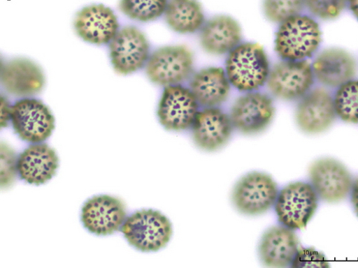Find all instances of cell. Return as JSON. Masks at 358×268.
<instances>
[{
  "label": "cell",
  "instance_id": "cell-1",
  "mask_svg": "<svg viewBox=\"0 0 358 268\" xmlns=\"http://www.w3.org/2000/svg\"><path fill=\"white\" fill-rule=\"evenodd\" d=\"M224 70L231 86L245 94L266 84L271 68L262 46L242 43L227 54Z\"/></svg>",
  "mask_w": 358,
  "mask_h": 268
},
{
  "label": "cell",
  "instance_id": "cell-2",
  "mask_svg": "<svg viewBox=\"0 0 358 268\" xmlns=\"http://www.w3.org/2000/svg\"><path fill=\"white\" fill-rule=\"evenodd\" d=\"M321 41L319 24L310 17L298 15L280 23L275 51L286 61H303L315 53Z\"/></svg>",
  "mask_w": 358,
  "mask_h": 268
},
{
  "label": "cell",
  "instance_id": "cell-3",
  "mask_svg": "<svg viewBox=\"0 0 358 268\" xmlns=\"http://www.w3.org/2000/svg\"><path fill=\"white\" fill-rule=\"evenodd\" d=\"M145 68L148 79L156 84H183L194 73V55L186 45L162 47L151 54Z\"/></svg>",
  "mask_w": 358,
  "mask_h": 268
},
{
  "label": "cell",
  "instance_id": "cell-4",
  "mask_svg": "<svg viewBox=\"0 0 358 268\" xmlns=\"http://www.w3.org/2000/svg\"><path fill=\"white\" fill-rule=\"evenodd\" d=\"M131 246L142 252H157L170 241L173 230L170 221L153 210H141L129 217L121 228Z\"/></svg>",
  "mask_w": 358,
  "mask_h": 268
},
{
  "label": "cell",
  "instance_id": "cell-5",
  "mask_svg": "<svg viewBox=\"0 0 358 268\" xmlns=\"http://www.w3.org/2000/svg\"><path fill=\"white\" fill-rule=\"evenodd\" d=\"M279 192L271 176L252 172L237 182L232 192V202L238 211L248 216H259L275 204Z\"/></svg>",
  "mask_w": 358,
  "mask_h": 268
},
{
  "label": "cell",
  "instance_id": "cell-6",
  "mask_svg": "<svg viewBox=\"0 0 358 268\" xmlns=\"http://www.w3.org/2000/svg\"><path fill=\"white\" fill-rule=\"evenodd\" d=\"M318 198L311 184H290L279 192L275 204L278 221L293 230L304 229L317 209Z\"/></svg>",
  "mask_w": 358,
  "mask_h": 268
},
{
  "label": "cell",
  "instance_id": "cell-7",
  "mask_svg": "<svg viewBox=\"0 0 358 268\" xmlns=\"http://www.w3.org/2000/svg\"><path fill=\"white\" fill-rule=\"evenodd\" d=\"M314 79L313 66L306 59H282L271 68L266 86L273 96L293 101L301 100L310 91Z\"/></svg>",
  "mask_w": 358,
  "mask_h": 268
},
{
  "label": "cell",
  "instance_id": "cell-8",
  "mask_svg": "<svg viewBox=\"0 0 358 268\" xmlns=\"http://www.w3.org/2000/svg\"><path fill=\"white\" fill-rule=\"evenodd\" d=\"M275 114L273 98L254 91L238 97L231 107L229 116L234 129L245 135H255L271 124Z\"/></svg>",
  "mask_w": 358,
  "mask_h": 268
},
{
  "label": "cell",
  "instance_id": "cell-9",
  "mask_svg": "<svg viewBox=\"0 0 358 268\" xmlns=\"http://www.w3.org/2000/svg\"><path fill=\"white\" fill-rule=\"evenodd\" d=\"M109 50L115 71L122 75L142 69L151 55L146 37L134 26H127L119 31L109 43Z\"/></svg>",
  "mask_w": 358,
  "mask_h": 268
},
{
  "label": "cell",
  "instance_id": "cell-10",
  "mask_svg": "<svg viewBox=\"0 0 358 268\" xmlns=\"http://www.w3.org/2000/svg\"><path fill=\"white\" fill-rule=\"evenodd\" d=\"M199 107L189 87L183 84L168 86L164 89L157 115L165 129L182 132L191 129Z\"/></svg>",
  "mask_w": 358,
  "mask_h": 268
},
{
  "label": "cell",
  "instance_id": "cell-11",
  "mask_svg": "<svg viewBox=\"0 0 358 268\" xmlns=\"http://www.w3.org/2000/svg\"><path fill=\"white\" fill-rule=\"evenodd\" d=\"M11 122L15 133L24 141L41 143L55 129V117L41 100L24 98L11 106Z\"/></svg>",
  "mask_w": 358,
  "mask_h": 268
},
{
  "label": "cell",
  "instance_id": "cell-12",
  "mask_svg": "<svg viewBox=\"0 0 358 268\" xmlns=\"http://www.w3.org/2000/svg\"><path fill=\"white\" fill-rule=\"evenodd\" d=\"M311 186L318 198L327 202H338L351 193L352 175L341 162L333 158H321L310 167Z\"/></svg>",
  "mask_w": 358,
  "mask_h": 268
},
{
  "label": "cell",
  "instance_id": "cell-13",
  "mask_svg": "<svg viewBox=\"0 0 358 268\" xmlns=\"http://www.w3.org/2000/svg\"><path fill=\"white\" fill-rule=\"evenodd\" d=\"M336 116L334 98L321 87L313 89L301 98L295 112L298 127L308 134H318L329 129Z\"/></svg>",
  "mask_w": 358,
  "mask_h": 268
},
{
  "label": "cell",
  "instance_id": "cell-14",
  "mask_svg": "<svg viewBox=\"0 0 358 268\" xmlns=\"http://www.w3.org/2000/svg\"><path fill=\"white\" fill-rule=\"evenodd\" d=\"M82 222L90 232L108 235L122 228L127 220L124 204L109 195H99L88 200L82 208Z\"/></svg>",
  "mask_w": 358,
  "mask_h": 268
},
{
  "label": "cell",
  "instance_id": "cell-15",
  "mask_svg": "<svg viewBox=\"0 0 358 268\" xmlns=\"http://www.w3.org/2000/svg\"><path fill=\"white\" fill-rule=\"evenodd\" d=\"M191 129L199 148L216 151L229 142L234 128L229 114L219 107H213L199 111Z\"/></svg>",
  "mask_w": 358,
  "mask_h": 268
},
{
  "label": "cell",
  "instance_id": "cell-16",
  "mask_svg": "<svg viewBox=\"0 0 358 268\" xmlns=\"http://www.w3.org/2000/svg\"><path fill=\"white\" fill-rule=\"evenodd\" d=\"M74 27L80 38L96 45L109 44L119 31V23L113 11L101 4L87 6L79 11Z\"/></svg>",
  "mask_w": 358,
  "mask_h": 268
},
{
  "label": "cell",
  "instance_id": "cell-17",
  "mask_svg": "<svg viewBox=\"0 0 358 268\" xmlns=\"http://www.w3.org/2000/svg\"><path fill=\"white\" fill-rule=\"evenodd\" d=\"M1 83L10 94L27 98L42 91L45 79L42 69L31 59L15 58L2 65Z\"/></svg>",
  "mask_w": 358,
  "mask_h": 268
},
{
  "label": "cell",
  "instance_id": "cell-18",
  "mask_svg": "<svg viewBox=\"0 0 358 268\" xmlns=\"http://www.w3.org/2000/svg\"><path fill=\"white\" fill-rule=\"evenodd\" d=\"M242 39L240 24L227 15H217L206 21L199 32L201 48L215 56L229 54L242 43Z\"/></svg>",
  "mask_w": 358,
  "mask_h": 268
},
{
  "label": "cell",
  "instance_id": "cell-19",
  "mask_svg": "<svg viewBox=\"0 0 358 268\" xmlns=\"http://www.w3.org/2000/svg\"><path fill=\"white\" fill-rule=\"evenodd\" d=\"M299 248V239L294 230L282 225L264 233L259 253L266 266L286 267L292 265Z\"/></svg>",
  "mask_w": 358,
  "mask_h": 268
},
{
  "label": "cell",
  "instance_id": "cell-20",
  "mask_svg": "<svg viewBox=\"0 0 358 268\" xmlns=\"http://www.w3.org/2000/svg\"><path fill=\"white\" fill-rule=\"evenodd\" d=\"M355 59L347 51L331 48L320 52L313 70L317 81L326 87H337L352 80L357 74Z\"/></svg>",
  "mask_w": 358,
  "mask_h": 268
},
{
  "label": "cell",
  "instance_id": "cell-21",
  "mask_svg": "<svg viewBox=\"0 0 358 268\" xmlns=\"http://www.w3.org/2000/svg\"><path fill=\"white\" fill-rule=\"evenodd\" d=\"M231 86L224 69L208 67L194 73L189 87L200 106L213 107H220L228 100Z\"/></svg>",
  "mask_w": 358,
  "mask_h": 268
},
{
  "label": "cell",
  "instance_id": "cell-22",
  "mask_svg": "<svg viewBox=\"0 0 358 268\" xmlns=\"http://www.w3.org/2000/svg\"><path fill=\"white\" fill-rule=\"evenodd\" d=\"M58 158L52 149L45 143L29 146L17 160V170L25 182L39 186L55 174Z\"/></svg>",
  "mask_w": 358,
  "mask_h": 268
},
{
  "label": "cell",
  "instance_id": "cell-23",
  "mask_svg": "<svg viewBox=\"0 0 358 268\" xmlns=\"http://www.w3.org/2000/svg\"><path fill=\"white\" fill-rule=\"evenodd\" d=\"M164 16L172 31L181 35L200 32L206 22L203 8L197 0H169Z\"/></svg>",
  "mask_w": 358,
  "mask_h": 268
},
{
  "label": "cell",
  "instance_id": "cell-24",
  "mask_svg": "<svg viewBox=\"0 0 358 268\" xmlns=\"http://www.w3.org/2000/svg\"><path fill=\"white\" fill-rule=\"evenodd\" d=\"M169 0H121L119 9L127 17L141 22H153L164 15Z\"/></svg>",
  "mask_w": 358,
  "mask_h": 268
},
{
  "label": "cell",
  "instance_id": "cell-25",
  "mask_svg": "<svg viewBox=\"0 0 358 268\" xmlns=\"http://www.w3.org/2000/svg\"><path fill=\"white\" fill-rule=\"evenodd\" d=\"M337 115L349 124H358V80H350L339 87L334 97Z\"/></svg>",
  "mask_w": 358,
  "mask_h": 268
},
{
  "label": "cell",
  "instance_id": "cell-26",
  "mask_svg": "<svg viewBox=\"0 0 358 268\" xmlns=\"http://www.w3.org/2000/svg\"><path fill=\"white\" fill-rule=\"evenodd\" d=\"M306 6L305 0H264L263 10L266 17L275 23H282L301 15Z\"/></svg>",
  "mask_w": 358,
  "mask_h": 268
},
{
  "label": "cell",
  "instance_id": "cell-27",
  "mask_svg": "<svg viewBox=\"0 0 358 268\" xmlns=\"http://www.w3.org/2000/svg\"><path fill=\"white\" fill-rule=\"evenodd\" d=\"M305 2L313 15L321 20H330L340 16L348 0H305Z\"/></svg>",
  "mask_w": 358,
  "mask_h": 268
},
{
  "label": "cell",
  "instance_id": "cell-28",
  "mask_svg": "<svg viewBox=\"0 0 358 268\" xmlns=\"http://www.w3.org/2000/svg\"><path fill=\"white\" fill-rule=\"evenodd\" d=\"M1 187H10L15 181L17 170L15 153L6 143L1 144Z\"/></svg>",
  "mask_w": 358,
  "mask_h": 268
},
{
  "label": "cell",
  "instance_id": "cell-29",
  "mask_svg": "<svg viewBox=\"0 0 358 268\" xmlns=\"http://www.w3.org/2000/svg\"><path fill=\"white\" fill-rule=\"evenodd\" d=\"M291 266L294 268H327L330 267V264L322 253L314 248H301Z\"/></svg>",
  "mask_w": 358,
  "mask_h": 268
},
{
  "label": "cell",
  "instance_id": "cell-30",
  "mask_svg": "<svg viewBox=\"0 0 358 268\" xmlns=\"http://www.w3.org/2000/svg\"><path fill=\"white\" fill-rule=\"evenodd\" d=\"M11 121V106L8 100L4 98H1V127L6 128L8 125V122Z\"/></svg>",
  "mask_w": 358,
  "mask_h": 268
},
{
  "label": "cell",
  "instance_id": "cell-31",
  "mask_svg": "<svg viewBox=\"0 0 358 268\" xmlns=\"http://www.w3.org/2000/svg\"><path fill=\"white\" fill-rule=\"evenodd\" d=\"M351 202L354 207L355 211L358 217V178L353 183L351 191Z\"/></svg>",
  "mask_w": 358,
  "mask_h": 268
},
{
  "label": "cell",
  "instance_id": "cell-32",
  "mask_svg": "<svg viewBox=\"0 0 358 268\" xmlns=\"http://www.w3.org/2000/svg\"><path fill=\"white\" fill-rule=\"evenodd\" d=\"M350 9L358 20V0H348Z\"/></svg>",
  "mask_w": 358,
  "mask_h": 268
}]
</instances>
